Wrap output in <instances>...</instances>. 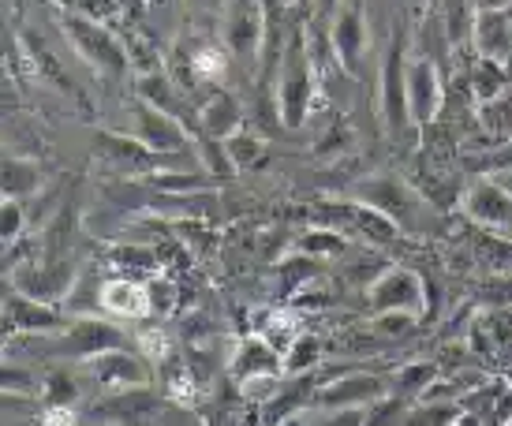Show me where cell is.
Returning <instances> with one entry per match:
<instances>
[{
  "instance_id": "cell-13",
  "label": "cell",
  "mask_w": 512,
  "mask_h": 426,
  "mask_svg": "<svg viewBox=\"0 0 512 426\" xmlns=\"http://www.w3.org/2000/svg\"><path fill=\"white\" fill-rule=\"evenodd\" d=\"M53 348L60 355H75V359H83L90 363L94 355H105V352H120V348H128V333L113 322H105V318H72V326L57 333L53 337Z\"/></svg>"
},
{
  "instance_id": "cell-20",
  "label": "cell",
  "mask_w": 512,
  "mask_h": 426,
  "mask_svg": "<svg viewBox=\"0 0 512 426\" xmlns=\"http://www.w3.org/2000/svg\"><path fill=\"white\" fill-rule=\"evenodd\" d=\"M199 128H202V139L221 142V146H225L232 135H240V131H243L240 101L232 98V94H225V90H221V94H214V98L202 105Z\"/></svg>"
},
{
  "instance_id": "cell-10",
  "label": "cell",
  "mask_w": 512,
  "mask_h": 426,
  "mask_svg": "<svg viewBox=\"0 0 512 426\" xmlns=\"http://www.w3.org/2000/svg\"><path fill=\"white\" fill-rule=\"evenodd\" d=\"M370 27H367V0H348L329 23V49L341 64L344 75H359L367 60Z\"/></svg>"
},
{
  "instance_id": "cell-35",
  "label": "cell",
  "mask_w": 512,
  "mask_h": 426,
  "mask_svg": "<svg viewBox=\"0 0 512 426\" xmlns=\"http://www.w3.org/2000/svg\"><path fill=\"white\" fill-rule=\"evenodd\" d=\"M139 344H143V352L150 355V363H161V359H165V355L172 352V341L165 337V333H161V329H150V333L143 329Z\"/></svg>"
},
{
  "instance_id": "cell-8",
  "label": "cell",
  "mask_w": 512,
  "mask_h": 426,
  "mask_svg": "<svg viewBox=\"0 0 512 426\" xmlns=\"http://www.w3.org/2000/svg\"><path fill=\"white\" fill-rule=\"evenodd\" d=\"M389 397V382L370 370H348L333 382H322L311 397V412H337V408H374L378 400Z\"/></svg>"
},
{
  "instance_id": "cell-37",
  "label": "cell",
  "mask_w": 512,
  "mask_h": 426,
  "mask_svg": "<svg viewBox=\"0 0 512 426\" xmlns=\"http://www.w3.org/2000/svg\"><path fill=\"white\" fill-rule=\"evenodd\" d=\"M15 389L30 393V374H19V367H4V397H15Z\"/></svg>"
},
{
  "instance_id": "cell-30",
  "label": "cell",
  "mask_w": 512,
  "mask_h": 426,
  "mask_svg": "<svg viewBox=\"0 0 512 426\" xmlns=\"http://www.w3.org/2000/svg\"><path fill=\"white\" fill-rule=\"evenodd\" d=\"M113 262H116V266H124V270L143 273V277H146V273L161 270V258H157L154 247H116Z\"/></svg>"
},
{
  "instance_id": "cell-19",
  "label": "cell",
  "mask_w": 512,
  "mask_h": 426,
  "mask_svg": "<svg viewBox=\"0 0 512 426\" xmlns=\"http://www.w3.org/2000/svg\"><path fill=\"white\" fill-rule=\"evenodd\" d=\"M232 378L240 382V378H251V374H285V355L277 352L266 337H243L236 344V352H232Z\"/></svg>"
},
{
  "instance_id": "cell-28",
  "label": "cell",
  "mask_w": 512,
  "mask_h": 426,
  "mask_svg": "<svg viewBox=\"0 0 512 426\" xmlns=\"http://www.w3.org/2000/svg\"><path fill=\"white\" fill-rule=\"evenodd\" d=\"M318 359H322V341L311 337V333H303L285 352V370L288 374H307V370L318 367Z\"/></svg>"
},
{
  "instance_id": "cell-32",
  "label": "cell",
  "mask_w": 512,
  "mask_h": 426,
  "mask_svg": "<svg viewBox=\"0 0 512 426\" xmlns=\"http://www.w3.org/2000/svg\"><path fill=\"white\" fill-rule=\"evenodd\" d=\"M23 232H27V202L4 199V221H0V240H4V247H12Z\"/></svg>"
},
{
  "instance_id": "cell-5",
  "label": "cell",
  "mask_w": 512,
  "mask_h": 426,
  "mask_svg": "<svg viewBox=\"0 0 512 426\" xmlns=\"http://www.w3.org/2000/svg\"><path fill=\"white\" fill-rule=\"evenodd\" d=\"M363 303L370 314H408V318H423L427 311V292H423V277L400 262H389L374 281L363 288Z\"/></svg>"
},
{
  "instance_id": "cell-18",
  "label": "cell",
  "mask_w": 512,
  "mask_h": 426,
  "mask_svg": "<svg viewBox=\"0 0 512 426\" xmlns=\"http://www.w3.org/2000/svg\"><path fill=\"white\" fill-rule=\"evenodd\" d=\"M98 307L113 318H146L150 311V296H146V281H131V277H113L98 288Z\"/></svg>"
},
{
  "instance_id": "cell-42",
  "label": "cell",
  "mask_w": 512,
  "mask_h": 426,
  "mask_svg": "<svg viewBox=\"0 0 512 426\" xmlns=\"http://www.w3.org/2000/svg\"><path fill=\"white\" fill-rule=\"evenodd\" d=\"M501 184H505V187H509V191H512V176H505V180H501Z\"/></svg>"
},
{
  "instance_id": "cell-26",
  "label": "cell",
  "mask_w": 512,
  "mask_h": 426,
  "mask_svg": "<svg viewBox=\"0 0 512 426\" xmlns=\"http://www.w3.org/2000/svg\"><path fill=\"white\" fill-rule=\"evenodd\" d=\"M225 154L232 161V169L236 172H251V169H262L266 161H270V150H266V139L255 135V131H240V135H232L225 142Z\"/></svg>"
},
{
  "instance_id": "cell-21",
  "label": "cell",
  "mask_w": 512,
  "mask_h": 426,
  "mask_svg": "<svg viewBox=\"0 0 512 426\" xmlns=\"http://www.w3.org/2000/svg\"><path fill=\"white\" fill-rule=\"evenodd\" d=\"M438 382H441L438 359H412V363H404V367L393 370V378H389V393L400 397V400H408V404H419V400L427 397Z\"/></svg>"
},
{
  "instance_id": "cell-39",
  "label": "cell",
  "mask_w": 512,
  "mask_h": 426,
  "mask_svg": "<svg viewBox=\"0 0 512 426\" xmlns=\"http://www.w3.org/2000/svg\"><path fill=\"white\" fill-rule=\"evenodd\" d=\"M273 426H314V412H292V415H281Z\"/></svg>"
},
{
  "instance_id": "cell-17",
  "label": "cell",
  "mask_w": 512,
  "mask_h": 426,
  "mask_svg": "<svg viewBox=\"0 0 512 426\" xmlns=\"http://www.w3.org/2000/svg\"><path fill=\"white\" fill-rule=\"evenodd\" d=\"M27 296L42 303H60L75 288V266L72 262H42V266H23L19 281L12 284Z\"/></svg>"
},
{
  "instance_id": "cell-33",
  "label": "cell",
  "mask_w": 512,
  "mask_h": 426,
  "mask_svg": "<svg viewBox=\"0 0 512 426\" xmlns=\"http://www.w3.org/2000/svg\"><path fill=\"white\" fill-rule=\"evenodd\" d=\"M146 296H150V311L154 314L176 311V281H169V277L154 273V277L146 281Z\"/></svg>"
},
{
  "instance_id": "cell-41",
  "label": "cell",
  "mask_w": 512,
  "mask_h": 426,
  "mask_svg": "<svg viewBox=\"0 0 512 426\" xmlns=\"http://www.w3.org/2000/svg\"><path fill=\"white\" fill-rule=\"evenodd\" d=\"M281 4H285V8H296V4H303V0H281Z\"/></svg>"
},
{
  "instance_id": "cell-36",
  "label": "cell",
  "mask_w": 512,
  "mask_h": 426,
  "mask_svg": "<svg viewBox=\"0 0 512 426\" xmlns=\"http://www.w3.org/2000/svg\"><path fill=\"white\" fill-rule=\"evenodd\" d=\"M79 408L75 404H60V408H45L42 426H79Z\"/></svg>"
},
{
  "instance_id": "cell-14",
  "label": "cell",
  "mask_w": 512,
  "mask_h": 426,
  "mask_svg": "<svg viewBox=\"0 0 512 426\" xmlns=\"http://www.w3.org/2000/svg\"><path fill=\"white\" fill-rule=\"evenodd\" d=\"M94 157L105 161L109 169H120V172H135V180H143L146 172L154 169H165V165H176L172 157H157L150 154L143 142L135 139V135H116V131H98L94 135Z\"/></svg>"
},
{
  "instance_id": "cell-11",
  "label": "cell",
  "mask_w": 512,
  "mask_h": 426,
  "mask_svg": "<svg viewBox=\"0 0 512 426\" xmlns=\"http://www.w3.org/2000/svg\"><path fill=\"white\" fill-rule=\"evenodd\" d=\"M408 109H412L415 131H427L445 109V83H441L438 60L415 53L408 60Z\"/></svg>"
},
{
  "instance_id": "cell-38",
  "label": "cell",
  "mask_w": 512,
  "mask_h": 426,
  "mask_svg": "<svg viewBox=\"0 0 512 426\" xmlns=\"http://www.w3.org/2000/svg\"><path fill=\"white\" fill-rule=\"evenodd\" d=\"M344 4H348V0H311L314 15H318V19H329V23H333V15L341 12Z\"/></svg>"
},
{
  "instance_id": "cell-3",
  "label": "cell",
  "mask_w": 512,
  "mask_h": 426,
  "mask_svg": "<svg viewBox=\"0 0 512 426\" xmlns=\"http://www.w3.org/2000/svg\"><path fill=\"white\" fill-rule=\"evenodd\" d=\"M60 30H64L68 45L79 53L86 68H94V75H101V79H124L131 71L128 45L105 23H98V19H90L83 12H64L60 15Z\"/></svg>"
},
{
  "instance_id": "cell-24",
  "label": "cell",
  "mask_w": 512,
  "mask_h": 426,
  "mask_svg": "<svg viewBox=\"0 0 512 426\" xmlns=\"http://www.w3.org/2000/svg\"><path fill=\"white\" fill-rule=\"evenodd\" d=\"M143 184H150L161 195H191V191H202L210 184V172L206 169H180L176 165H165V169H154L143 176Z\"/></svg>"
},
{
  "instance_id": "cell-23",
  "label": "cell",
  "mask_w": 512,
  "mask_h": 426,
  "mask_svg": "<svg viewBox=\"0 0 512 426\" xmlns=\"http://www.w3.org/2000/svg\"><path fill=\"white\" fill-rule=\"evenodd\" d=\"M509 83H512V71L505 68V64L475 57V64H471V94H475L479 105H494V101H501V94H505V86Z\"/></svg>"
},
{
  "instance_id": "cell-34",
  "label": "cell",
  "mask_w": 512,
  "mask_h": 426,
  "mask_svg": "<svg viewBox=\"0 0 512 426\" xmlns=\"http://www.w3.org/2000/svg\"><path fill=\"white\" fill-rule=\"evenodd\" d=\"M370 408H337V412H314V426H367Z\"/></svg>"
},
{
  "instance_id": "cell-12",
  "label": "cell",
  "mask_w": 512,
  "mask_h": 426,
  "mask_svg": "<svg viewBox=\"0 0 512 426\" xmlns=\"http://www.w3.org/2000/svg\"><path fill=\"white\" fill-rule=\"evenodd\" d=\"M464 213L479 228H490L498 236H512V191L498 176H475L464 191Z\"/></svg>"
},
{
  "instance_id": "cell-7",
  "label": "cell",
  "mask_w": 512,
  "mask_h": 426,
  "mask_svg": "<svg viewBox=\"0 0 512 426\" xmlns=\"http://www.w3.org/2000/svg\"><path fill=\"white\" fill-rule=\"evenodd\" d=\"M128 135H135L157 157H176L191 150V128H187L184 120L165 113V109H157V105H150L143 98L128 109Z\"/></svg>"
},
{
  "instance_id": "cell-25",
  "label": "cell",
  "mask_w": 512,
  "mask_h": 426,
  "mask_svg": "<svg viewBox=\"0 0 512 426\" xmlns=\"http://www.w3.org/2000/svg\"><path fill=\"white\" fill-rule=\"evenodd\" d=\"M296 251L311 255L314 262H326V258H344L348 251H352V243H348V236H344V232H337V228L311 225L296 240Z\"/></svg>"
},
{
  "instance_id": "cell-15",
  "label": "cell",
  "mask_w": 512,
  "mask_h": 426,
  "mask_svg": "<svg viewBox=\"0 0 512 426\" xmlns=\"http://www.w3.org/2000/svg\"><path fill=\"white\" fill-rule=\"evenodd\" d=\"M471 49L475 57L498 60L512 71V12H494V8H475L471 19Z\"/></svg>"
},
{
  "instance_id": "cell-6",
  "label": "cell",
  "mask_w": 512,
  "mask_h": 426,
  "mask_svg": "<svg viewBox=\"0 0 512 426\" xmlns=\"http://www.w3.org/2000/svg\"><path fill=\"white\" fill-rule=\"evenodd\" d=\"M352 199L370 206V210L385 213L389 221H397L400 228H408L423 210V195L415 191L408 180H400L397 172H374L352 184Z\"/></svg>"
},
{
  "instance_id": "cell-16",
  "label": "cell",
  "mask_w": 512,
  "mask_h": 426,
  "mask_svg": "<svg viewBox=\"0 0 512 426\" xmlns=\"http://www.w3.org/2000/svg\"><path fill=\"white\" fill-rule=\"evenodd\" d=\"M86 367L94 374V382L105 385V389H116V393H135V389H146V385H150L146 363L135 352H128V348L94 355Z\"/></svg>"
},
{
  "instance_id": "cell-43",
  "label": "cell",
  "mask_w": 512,
  "mask_h": 426,
  "mask_svg": "<svg viewBox=\"0 0 512 426\" xmlns=\"http://www.w3.org/2000/svg\"><path fill=\"white\" fill-rule=\"evenodd\" d=\"M453 426H460V423H453Z\"/></svg>"
},
{
  "instance_id": "cell-29",
  "label": "cell",
  "mask_w": 512,
  "mask_h": 426,
  "mask_svg": "<svg viewBox=\"0 0 512 426\" xmlns=\"http://www.w3.org/2000/svg\"><path fill=\"white\" fill-rule=\"evenodd\" d=\"M281 389V374H251V378H240L236 382V393H240L247 404H270Z\"/></svg>"
},
{
  "instance_id": "cell-40",
  "label": "cell",
  "mask_w": 512,
  "mask_h": 426,
  "mask_svg": "<svg viewBox=\"0 0 512 426\" xmlns=\"http://www.w3.org/2000/svg\"><path fill=\"white\" fill-rule=\"evenodd\" d=\"M479 8H494V12H512V0H479Z\"/></svg>"
},
{
  "instance_id": "cell-4",
  "label": "cell",
  "mask_w": 512,
  "mask_h": 426,
  "mask_svg": "<svg viewBox=\"0 0 512 426\" xmlns=\"http://www.w3.org/2000/svg\"><path fill=\"white\" fill-rule=\"evenodd\" d=\"M266 27H270V8L262 0H228L221 15V42L228 57L243 68H255L266 49Z\"/></svg>"
},
{
  "instance_id": "cell-22",
  "label": "cell",
  "mask_w": 512,
  "mask_h": 426,
  "mask_svg": "<svg viewBox=\"0 0 512 426\" xmlns=\"http://www.w3.org/2000/svg\"><path fill=\"white\" fill-rule=\"evenodd\" d=\"M45 184V172L38 161H30V157H8L4 161V199H19L27 202L30 195H38Z\"/></svg>"
},
{
  "instance_id": "cell-9",
  "label": "cell",
  "mask_w": 512,
  "mask_h": 426,
  "mask_svg": "<svg viewBox=\"0 0 512 426\" xmlns=\"http://www.w3.org/2000/svg\"><path fill=\"white\" fill-rule=\"evenodd\" d=\"M72 326V318L60 311L57 303H42V299L27 296L19 288H8L4 296V333H23V337H57Z\"/></svg>"
},
{
  "instance_id": "cell-2",
  "label": "cell",
  "mask_w": 512,
  "mask_h": 426,
  "mask_svg": "<svg viewBox=\"0 0 512 426\" xmlns=\"http://www.w3.org/2000/svg\"><path fill=\"white\" fill-rule=\"evenodd\" d=\"M408 30L404 23L393 27L385 53L378 60V116L389 139H404L412 124V109H408Z\"/></svg>"
},
{
  "instance_id": "cell-27",
  "label": "cell",
  "mask_w": 512,
  "mask_h": 426,
  "mask_svg": "<svg viewBox=\"0 0 512 426\" xmlns=\"http://www.w3.org/2000/svg\"><path fill=\"white\" fill-rule=\"evenodd\" d=\"M460 415H464L460 400H419L408 408L404 426H453L460 423Z\"/></svg>"
},
{
  "instance_id": "cell-1",
  "label": "cell",
  "mask_w": 512,
  "mask_h": 426,
  "mask_svg": "<svg viewBox=\"0 0 512 426\" xmlns=\"http://www.w3.org/2000/svg\"><path fill=\"white\" fill-rule=\"evenodd\" d=\"M314 57H311V34L307 27H292L285 42V57L277 64V86H273V105L288 131L307 124L314 105Z\"/></svg>"
},
{
  "instance_id": "cell-31",
  "label": "cell",
  "mask_w": 512,
  "mask_h": 426,
  "mask_svg": "<svg viewBox=\"0 0 512 426\" xmlns=\"http://www.w3.org/2000/svg\"><path fill=\"white\" fill-rule=\"evenodd\" d=\"M42 397H45V408H60V404H75V400H79V389H75L72 374L57 370V374L45 378Z\"/></svg>"
}]
</instances>
